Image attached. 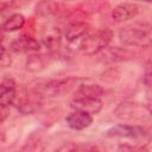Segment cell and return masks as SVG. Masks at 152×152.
<instances>
[{
    "mask_svg": "<svg viewBox=\"0 0 152 152\" xmlns=\"http://www.w3.org/2000/svg\"><path fill=\"white\" fill-rule=\"evenodd\" d=\"M107 137L114 138H128V139H139L146 135V131L144 127L138 125H127V124H118L106 132Z\"/></svg>",
    "mask_w": 152,
    "mask_h": 152,
    "instance_id": "6",
    "label": "cell"
},
{
    "mask_svg": "<svg viewBox=\"0 0 152 152\" xmlns=\"http://www.w3.org/2000/svg\"><path fill=\"white\" fill-rule=\"evenodd\" d=\"M7 6H8V4L7 2H4V1H0V14L7 8Z\"/></svg>",
    "mask_w": 152,
    "mask_h": 152,
    "instance_id": "26",
    "label": "cell"
},
{
    "mask_svg": "<svg viewBox=\"0 0 152 152\" xmlns=\"http://www.w3.org/2000/svg\"><path fill=\"white\" fill-rule=\"evenodd\" d=\"M52 61V56L49 53V55H45V53H32L28 56L27 61H26V70L30 71V72H38V71H42L44 70Z\"/></svg>",
    "mask_w": 152,
    "mask_h": 152,
    "instance_id": "13",
    "label": "cell"
},
{
    "mask_svg": "<svg viewBox=\"0 0 152 152\" xmlns=\"http://www.w3.org/2000/svg\"><path fill=\"white\" fill-rule=\"evenodd\" d=\"M89 24L86 21H76V23H70L68 27L65 28V38L68 42H75L78 38L83 37L88 30H89Z\"/></svg>",
    "mask_w": 152,
    "mask_h": 152,
    "instance_id": "15",
    "label": "cell"
},
{
    "mask_svg": "<svg viewBox=\"0 0 152 152\" xmlns=\"http://www.w3.org/2000/svg\"><path fill=\"white\" fill-rule=\"evenodd\" d=\"M17 83L13 78L6 77L0 82V103L4 106H10L14 103L17 96Z\"/></svg>",
    "mask_w": 152,
    "mask_h": 152,
    "instance_id": "10",
    "label": "cell"
},
{
    "mask_svg": "<svg viewBox=\"0 0 152 152\" xmlns=\"http://www.w3.org/2000/svg\"><path fill=\"white\" fill-rule=\"evenodd\" d=\"M40 49V43L30 36L21 34L11 44V50L17 53H27V52H37Z\"/></svg>",
    "mask_w": 152,
    "mask_h": 152,
    "instance_id": "9",
    "label": "cell"
},
{
    "mask_svg": "<svg viewBox=\"0 0 152 152\" xmlns=\"http://www.w3.org/2000/svg\"><path fill=\"white\" fill-rule=\"evenodd\" d=\"M14 103L17 104V108L21 114H33L42 107V94L36 89L25 90L19 95L17 91Z\"/></svg>",
    "mask_w": 152,
    "mask_h": 152,
    "instance_id": "4",
    "label": "cell"
},
{
    "mask_svg": "<svg viewBox=\"0 0 152 152\" xmlns=\"http://www.w3.org/2000/svg\"><path fill=\"white\" fill-rule=\"evenodd\" d=\"M40 144V138L39 137H34V135H31L26 142V145L21 148V150H39L38 145Z\"/></svg>",
    "mask_w": 152,
    "mask_h": 152,
    "instance_id": "23",
    "label": "cell"
},
{
    "mask_svg": "<svg viewBox=\"0 0 152 152\" xmlns=\"http://www.w3.org/2000/svg\"><path fill=\"white\" fill-rule=\"evenodd\" d=\"M100 59L103 63H120V62H127L131 59H134L137 53L128 49V48H120V46H112L106 48L101 52Z\"/></svg>",
    "mask_w": 152,
    "mask_h": 152,
    "instance_id": "7",
    "label": "cell"
},
{
    "mask_svg": "<svg viewBox=\"0 0 152 152\" xmlns=\"http://www.w3.org/2000/svg\"><path fill=\"white\" fill-rule=\"evenodd\" d=\"M43 44L50 51V53L56 52L61 46V37L58 33H48L43 37Z\"/></svg>",
    "mask_w": 152,
    "mask_h": 152,
    "instance_id": "18",
    "label": "cell"
},
{
    "mask_svg": "<svg viewBox=\"0 0 152 152\" xmlns=\"http://www.w3.org/2000/svg\"><path fill=\"white\" fill-rule=\"evenodd\" d=\"M118 119L124 121H146L150 119V108L135 102H121L114 109Z\"/></svg>",
    "mask_w": 152,
    "mask_h": 152,
    "instance_id": "3",
    "label": "cell"
},
{
    "mask_svg": "<svg viewBox=\"0 0 152 152\" xmlns=\"http://www.w3.org/2000/svg\"><path fill=\"white\" fill-rule=\"evenodd\" d=\"M66 124L71 129L81 131L89 127L93 122V115L82 112V110H74L66 116Z\"/></svg>",
    "mask_w": 152,
    "mask_h": 152,
    "instance_id": "12",
    "label": "cell"
},
{
    "mask_svg": "<svg viewBox=\"0 0 152 152\" xmlns=\"http://www.w3.org/2000/svg\"><path fill=\"white\" fill-rule=\"evenodd\" d=\"M112 38L113 32L109 28H101L86 36L80 44V49L86 55H97L109 45Z\"/></svg>",
    "mask_w": 152,
    "mask_h": 152,
    "instance_id": "2",
    "label": "cell"
},
{
    "mask_svg": "<svg viewBox=\"0 0 152 152\" xmlns=\"http://www.w3.org/2000/svg\"><path fill=\"white\" fill-rule=\"evenodd\" d=\"M70 107L74 110H82L90 115L97 114L102 109V101L99 97H74L70 101Z\"/></svg>",
    "mask_w": 152,
    "mask_h": 152,
    "instance_id": "8",
    "label": "cell"
},
{
    "mask_svg": "<svg viewBox=\"0 0 152 152\" xmlns=\"http://www.w3.org/2000/svg\"><path fill=\"white\" fill-rule=\"evenodd\" d=\"M59 151H96V150H100L97 146L95 145H90V144H83V142H80V144H74V142H69V145H63L62 147L58 148Z\"/></svg>",
    "mask_w": 152,
    "mask_h": 152,
    "instance_id": "19",
    "label": "cell"
},
{
    "mask_svg": "<svg viewBox=\"0 0 152 152\" xmlns=\"http://www.w3.org/2000/svg\"><path fill=\"white\" fill-rule=\"evenodd\" d=\"M61 5L55 0H40L34 6V13L42 18L55 17L59 13Z\"/></svg>",
    "mask_w": 152,
    "mask_h": 152,
    "instance_id": "14",
    "label": "cell"
},
{
    "mask_svg": "<svg viewBox=\"0 0 152 152\" xmlns=\"http://www.w3.org/2000/svg\"><path fill=\"white\" fill-rule=\"evenodd\" d=\"M119 76H120L119 70L116 68H112V69L107 70L104 74H102V77L101 78L104 82H114V81H116L119 78Z\"/></svg>",
    "mask_w": 152,
    "mask_h": 152,
    "instance_id": "22",
    "label": "cell"
},
{
    "mask_svg": "<svg viewBox=\"0 0 152 152\" xmlns=\"http://www.w3.org/2000/svg\"><path fill=\"white\" fill-rule=\"evenodd\" d=\"M31 1H33V0H11V6L14 8H20V7L28 5Z\"/></svg>",
    "mask_w": 152,
    "mask_h": 152,
    "instance_id": "25",
    "label": "cell"
},
{
    "mask_svg": "<svg viewBox=\"0 0 152 152\" xmlns=\"http://www.w3.org/2000/svg\"><path fill=\"white\" fill-rule=\"evenodd\" d=\"M5 30H4V27L2 26H0V44L4 42V38H5Z\"/></svg>",
    "mask_w": 152,
    "mask_h": 152,
    "instance_id": "27",
    "label": "cell"
},
{
    "mask_svg": "<svg viewBox=\"0 0 152 152\" xmlns=\"http://www.w3.org/2000/svg\"><path fill=\"white\" fill-rule=\"evenodd\" d=\"M80 82L76 77H66V78H59V80H52L48 83L43 84L42 91L38 90L40 94L44 93L49 96H62L69 91H71L76 84Z\"/></svg>",
    "mask_w": 152,
    "mask_h": 152,
    "instance_id": "5",
    "label": "cell"
},
{
    "mask_svg": "<svg viewBox=\"0 0 152 152\" xmlns=\"http://www.w3.org/2000/svg\"><path fill=\"white\" fill-rule=\"evenodd\" d=\"M7 106H4L0 103V140L5 139V129H4V121L6 120L7 115H8V110H7Z\"/></svg>",
    "mask_w": 152,
    "mask_h": 152,
    "instance_id": "21",
    "label": "cell"
},
{
    "mask_svg": "<svg viewBox=\"0 0 152 152\" xmlns=\"http://www.w3.org/2000/svg\"><path fill=\"white\" fill-rule=\"evenodd\" d=\"M104 93V89L100 84L94 83H86L80 84L75 91V97L83 96V97H101Z\"/></svg>",
    "mask_w": 152,
    "mask_h": 152,
    "instance_id": "16",
    "label": "cell"
},
{
    "mask_svg": "<svg viewBox=\"0 0 152 152\" xmlns=\"http://www.w3.org/2000/svg\"><path fill=\"white\" fill-rule=\"evenodd\" d=\"M142 82L145 83V86L147 88H150V86H151V64H150V62H147V64H146L144 76H142Z\"/></svg>",
    "mask_w": 152,
    "mask_h": 152,
    "instance_id": "24",
    "label": "cell"
},
{
    "mask_svg": "<svg viewBox=\"0 0 152 152\" xmlns=\"http://www.w3.org/2000/svg\"><path fill=\"white\" fill-rule=\"evenodd\" d=\"M139 13V7L135 4L124 2L114 7L112 11V19L116 23H122L129 19H133Z\"/></svg>",
    "mask_w": 152,
    "mask_h": 152,
    "instance_id": "11",
    "label": "cell"
},
{
    "mask_svg": "<svg viewBox=\"0 0 152 152\" xmlns=\"http://www.w3.org/2000/svg\"><path fill=\"white\" fill-rule=\"evenodd\" d=\"M12 64V58L6 48L0 44V68H7Z\"/></svg>",
    "mask_w": 152,
    "mask_h": 152,
    "instance_id": "20",
    "label": "cell"
},
{
    "mask_svg": "<svg viewBox=\"0 0 152 152\" xmlns=\"http://www.w3.org/2000/svg\"><path fill=\"white\" fill-rule=\"evenodd\" d=\"M24 25H25V18H24V15L20 14V13H14V14H12L4 23L2 27H4V30L6 32H8V31L12 32V31H17V30L23 28Z\"/></svg>",
    "mask_w": 152,
    "mask_h": 152,
    "instance_id": "17",
    "label": "cell"
},
{
    "mask_svg": "<svg viewBox=\"0 0 152 152\" xmlns=\"http://www.w3.org/2000/svg\"><path fill=\"white\" fill-rule=\"evenodd\" d=\"M151 38V25L148 23H135L124 26L119 31L120 42L127 46L150 48Z\"/></svg>",
    "mask_w": 152,
    "mask_h": 152,
    "instance_id": "1",
    "label": "cell"
},
{
    "mask_svg": "<svg viewBox=\"0 0 152 152\" xmlns=\"http://www.w3.org/2000/svg\"><path fill=\"white\" fill-rule=\"evenodd\" d=\"M138 1H145V2H151V0H138Z\"/></svg>",
    "mask_w": 152,
    "mask_h": 152,
    "instance_id": "28",
    "label": "cell"
}]
</instances>
